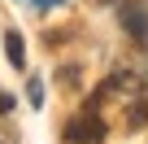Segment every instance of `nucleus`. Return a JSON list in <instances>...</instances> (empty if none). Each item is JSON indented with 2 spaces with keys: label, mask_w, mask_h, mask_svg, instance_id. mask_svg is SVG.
Listing matches in <instances>:
<instances>
[{
  "label": "nucleus",
  "mask_w": 148,
  "mask_h": 144,
  "mask_svg": "<svg viewBox=\"0 0 148 144\" xmlns=\"http://www.w3.org/2000/svg\"><path fill=\"white\" fill-rule=\"evenodd\" d=\"M122 26L135 35V39H148V0H126V5L118 9Z\"/></svg>",
  "instance_id": "1"
},
{
  "label": "nucleus",
  "mask_w": 148,
  "mask_h": 144,
  "mask_svg": "<svg viewBox=\"0 0 148 144\" xmlns=\"http://www.w3.org/2000/svg\"><path fill=\"white\" fill-rule=\"evenodd\" d=\"M105 135H109V127L96 118V109L74 118V122H65V140H105Z\"/></svg>",
  "instance_id": "2"
},
{
  "label": "nucleus",
  "mask_w": 148,
  "mask_h": 144,
  "mask_svg": "<svg viewBox=\"0 0 148 144\" xmlns=\"http://www.w3.org/2000/svg\"><path fill=\"white\" fill-rule=\"evenodd\" d=\"M5 52H9V61H13L18 70L26 65V48H22V35H18V31H5Z\"/></svg>",
  "instance_id": "3"
},
{
  "label": "nucleus",
  "mask_w": 148,
  "mask_h": 144,
  "mask_svg": "<svg viewBox=\"0 0 148 144\" xmlns=\"http://www.w3.org/2000/svg\"><path fill=\"white\" fill-rule=\"evenodd\" d=\"M126 122H131V127H148V101H135L131 114H126Z\"/></svg>",
  "instance_id": "4"
},
{
  "label": "nucleus",
  "mask_w": 148,
  "mask_h": 144,
  "mask_svg": "<svg viewBox=\"0 0 148 144\" xmlns=\"http://www.w3.org/2000/svg\"><path fill=\"white\" fill-rule=\"evenodd\" d=\"M13 109H18V105H13V96H9V92H0V118L13 114Z\"/></svg>",
  "instance_id": "5"
},
{
  "label": "nucleus",
  "mask_w": 148,
  "mask_h": 144,
  "mask_svg": "<svg viewBox=\"0 0 148 144\" xmlns=\"http://www.w3.org/2000/svg\"><path fill=\"white\" fill-rule=\"evenodd\" d=\"M35 5H44V9H48V5H61V0H35Z\"/></svg>",
  "instance_id": "6"
}]
</instances>
